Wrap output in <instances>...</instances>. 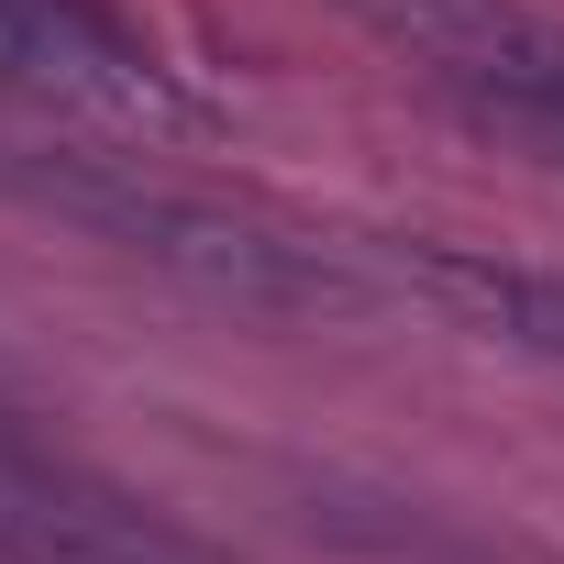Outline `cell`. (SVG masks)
<instances>
[{"label":"cell","instance_id":"1","mask_svg":"<svg viewBox=\"0 0 564 564\" xmlns=\"http://www.w3.org/2000/svg\"><path fill=\"white\" fill-rule=\"evenodd\" d=\"M0 188H23L34 210L144 254L155 276L221 300V311H254V322H355V311H388V276L355 254V243H311V232H276V221H243L199 188H166L144 166H111V155H0Z\"/></svg>","mask_w":564,"mask_h":564},{"label":"cell","instance_id":"2","mask_svg":"<svg viewBox=\"0 0 564 564\" xmlns=\"http://www.w3.org/2000/svg\"><path fill=\"white\" fill-rule=\"evenodd\" d=\"M355 12L476 133L564 166V12H531V0H355Z\"/></svg>","mask_w":564,"mask_h":564},{"label":"cell","instance_id":"3","mask_svg":"<svg viewBox=\"0 0 564 564\" xmlns=\"http://www.w3.org/2000/svg\"><path fill=\"white\" fill-rule=\"evenodd\" d=\"M0 78L45 89V100H78V111H111V122H144V133L188 122L166 67L111 12H89V0H0Z\"/></svg>","mask_w":564,"mask_h":564},{"label":"cell","instance_id":"4","mask_svg":"<svg viewBox=\"0 0 564 564\" xmlns=\"http://www.w3.org/2000/svg\"><path fill=\"white\" fill-rule=\"evenodd\" d=\"M377 276H388V300H421L509 355H553L564 366V276L553 265H509V254H476V243H355Z\"/></svg>","mask_w":564,"mask_h":564}]
</instances>
